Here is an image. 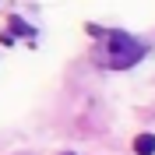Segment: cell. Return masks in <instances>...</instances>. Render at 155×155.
<instances>
[{
    "label": "cell",
    "mask_w": 155,
    "mask_h": 155,
    "mask_svg": "<svg viewBox=\"0 0 155 155\" xmlns=\"http://www.w3.org/2000/svg\"><path fill=\"white\" fill-rule=\"evenodd\" d=\"M11 32H18V35H35V32H32V25H25L18 14H11Z\"/></svg>",
    "instance_id": "3"
},
{
    "label": "cell",
    "mask_w": 155,
    "mask_h": 155,
    "mask_svg": "<svg viewBox=\"0 0 155 155\" xmlns=\"http://www.w3.org/2000/svg\"><path fill=\"white\" fill-rule=\"evenodd\" d=\"M134 152L137 155H155V134H137L134 137Z\"/></svg>",
    "instance_id": "2"
},
{
    "label": "cell",
    "mask_w": 155,
    "mask_h": 155,
    "mask_svg": "<svg viewBox=\"0 0 155 155\" xmlns=\"http://www.w3.org/2000/svg\"><path fill=\"white\" fill-rule=\"evenodd\" d=\"M141 53H145L141 42L130 39L127 32H106V67L124 71V67H130V64H137Z\"/></svg>",
    "instance_id": "1"
}]
</instances>
